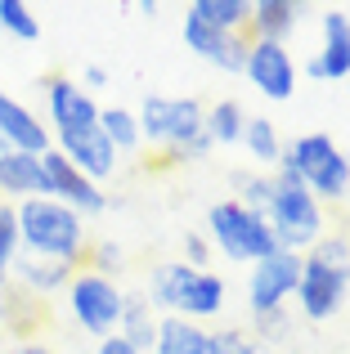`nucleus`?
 Returning <instances> with one entry per match:
<instances>
[{"label":"nucleus","instance_id":"39448f33","mask_svg":"<svg viewBox=\"0 0 350 354\" xmlns=\"http://www.w3.org/2000/svg\"><path fill=\"white\" fill-rule=\"evenodd\" d=\"M279 162L288 166V171L297 175L315 198L337 202V198L350 193V157L328 135H301L292 148H283Z\"/></svg>","mask_w":350,"mask_h":354},{"label":"nucleus","instance_id":"4be33fe9","mask_svg":"<svg viewBox=\"0 0 350 354\" xmlns=\"http://www.w3.org/2000/svg\"><path fill=\"white\" fill-rule=\"evenodd\" d=\"M189 14L202 18V23H211V27H220V32H238V27L252 18V5H247V0H193Z\"/></svg>","mask_w":350,"mask_h":354},{"label":"nucleus","instance_id":"6ab92c4d","mask_svg":"<svg viewBox=\"0 0 350 354\" xmlns=\"http://www.w3.org/2000/svg\"><path fill=\"white\" fill-rule=\"evenodd\" d=\"M117 337L122 341H131L135 350H153L158 346V314H153V305L149 301H140V296H126V305H122V323H117Z\"/></svg>","mask_w":350,"mask_h":354},{"label":"nucleus","instance_id":"5701e85b","mask_svg":"<svg viewBox=\"0 0 350 354\" xmlns=\"http://www.w3.org/2000/svg\"><path fill=\"white\" fill-rule=\"evenodd\" d=\"M243 144H247V153H252L261 166H279L283 144H279V130H274V121L247 117V121H243Z\"/></svg>","mask_w":350,"mask_h":354},{"label":"nucleus","instance_id":"f257e3e1","mask_svg":"<svg viewBox=\"0 0 350 354\" xmlns=\"http://www.w3.org/2000/svg\"><path fill=\"white\" fill-rule=\"evenodd\" d=\"M14 216H18V247H27V256L63 260V265L81 256L86 234H81V216L72 207L54 198H27Z\"/></svg>","mask_w":350,"mask_h":354},{"label":"nucleus","instance_id":"0eeeda50","mask_svg":"<svg viewBox=\"0 0 350 354\" xmlns=\"http://www.w3.org/2000/svg\"><path fill=\"white\" fill-rule=\"evenodd\" d=\"M68 296H72V314H77V323L86 332H95V337H108V332L122 323L126 296L117 292L113 278H99L95 269H90V274H77L68 283Z\"/></svg>","mask_w":350,"mask_h":354},{"label":"nucleus","instance_id":"4c0bfd02","mask_svg":"<svg viewBox=\"0 0 350 354\" xmlns=\"http://www.w3.org/2000/svg\"><path fill=\"white\" fill-rule=\"evenodd\" d=\"M0 314H5V292H0Z\"/></svg>","mask_w":350,"mask_h":354},{"label":"nucleus","instance_id":"7c9ffc66","mask_svg":"<svg viewBox=\"0 0 350 354\" xmlns=\"http://www.w3.org/2000/svg\"><path fill=\"white\" fill-rule=\"evenodd\" d=\"M117 269H122V247H117V242H99L95 247V274L108 278V274H117Z\"/></svg>","mask_w":350,"mask_h":354},{"label":"nucleus","instance_id":"c85d7f7f","mask_svg":"<svg viewBox=\"0 0 350 354\" xmlns=\"http://www.w3.org/2000/svg\"><path fill=\"white\" fill-rule=\"evenodd\" d=\"M270 193H274V180H247L243 175V207L247 211L265 216V211H270Z\"/></svg>","mask_w":350,"mask_h":354},{"label":"nucleus","instance_id":"72a5a7b5","mask_svg":"<svg viewBox=\"0 0 350 354\" xmlns=\"http://www.w3.org/2000/svg\"><path fill=\"white\" fill-rule=\"evenodd\" d=\"M86 86H108V72L90 63V68H86Z\"/></svg>","mask_w":350,"mask_h":354},{"label":"nucleus","instance_id":"473e14b6","mask_svg":"<svg viewBox=\"0 0 350 354\" xmlns=\"http://www.w3.org/2000/svg\"><path fill=\"white\" fill-rule=\"evenodd\" d=\"M99 354H140L131 346V341H122V337H104V346H99Z\"/></svg>","mask_w":350,"mask_h":354},{"label":"nucleus","instance_id":"ddd939ff","mask_svg":"<svg viewBox=\"0 0 350 354\" xmlns=\"http://www.w3.org/2000/svg\"><path fill=\"white\" fill-rule=\"evenodd\" d=\"M59 153L68 157L86 180H104V175L117 171V148L104 139V130H99V126L63 130V135H59Z\"/></svg>","mask_w":350,"mask_h":354},{"label":"nucleus","instance_id":"393cba45","mask_svg":"<svg viewBox=\"0 0 350 354\" xmlns=\"http://www.w3.org/2000/svg\"><path fill=\"white\" fill-rule=\"evenodd\" d=\"M99 130L113 148H140V117L126 108H99Z\"/></svg>","mask_w":350,"mask_h":354},{"label":"nucleus","instance_id":"cd10ccee","mask_svg":"<svg viewBox=\"0 0 350 354\" xmlns=\"http://www.w3.org/2000/svg\"><path fill=\"white\" fill-rule=\"evenodd\" d=\"M18 260V216L14 207H0V269Z\"/></svg>","mask_w":350,"mask_h":354},{"label":"nucleus","instance_id":"423d86ee","mask_svg":"<svg viewBox=\"0 0 350 354\" xmlns=\"http://www.w3.org/2000/svg\"><path fill=\"white\" fill-rule=\"evenodd\" d=\"M207 229H211V242L225 251L229 260H265L279 251L265 216L247 211L243 202H216L207 211Z\"/></svg>","mask_w":350,"mask_h":354},{"label":"nucleus","instance_id":"f8f14e48","mask_svg":"<svg viewBox=\"0 0 350 354\" xmlns=\"http://www.w3.org/2000/svg\"><path fill=\"white\" fill-rule=\"evenodd\" d=\"M184 45H189L198 59H207L211 68H225V72H243L247 63V45L238 41V32H220V27L202 23V18H184Z\"/></svg>","mask_w":350,"mask_h":354},{"label":"nucleus","instance_id":"7ed1b4c3","mask_svg":"<svg viewBox=\"0 0 350 354\" xmlns=\"http://www.w3.org/2000/svg\"><path fill=\"white\" fill-rule=\"evenodd\" d=\"M193 99H162L149 95L140 108V139L175 148V157H207L211 139H207V121Z\"/></svg>","mask_w":350,"mask_h":354},{"label":"nucleus","instance_id":"f3484780","mask_svg":"<svg viewBox=\"0 0 350 354\" xmlns=\"http://www.w3.org/2000/svg\"><path fill=\"white\" fill-rule=\"evenodd\" d=\"M247 23L256 27V41L283 45V36L301 23V9L292 5V0H261V5H252V18H247Z\"/></svg>","mask_w":350,"mask_h":354},{"label":"nucleus","instance_id":"2eb2a0df","mask_svg":"<svg viewBox=\"0 0 350 354\" xmlns=\"http://www.w3.org/2000/svg\"><path fill=\"white\" fill-rule=\"evenodd\" d=\"M45 104H50V121H54V135L63 130H86L99 126V104L68 77H54L50 90H45Z\"/></svg>","mask_w":350,"mask_h":354},{"label":"nucleus","instance_id":"20e7f679","mask_svg":"<svg viewBox=\"0 0 350 354\" xmlns=\"http://www.w3.org/2000/svg\"><path fill=\"white\" fill-rule=\"evenodd\" d=\"M153 305L171 310V319H211L225 305V283L193 265H162L153 274Z\"/></svg>","mask_w":350,"mask_h":354},{"label":"nucleus","instance_id":"9b49d317","mask_svg":"<svg viewBox=\"0 0 350 354\" xmlns=\"http://www.w3.org/2000/svg\"><path fill=\"white\" fill-rule=\"evenodd\" d=\"M346 287L350 278L333 274L328 265H319V260H301V283H297V301H301V314L315 323L333 319L337 310H342L346 301Z\"/></svg>","mask_w":350,"mask_h":354},{"label":"nucleus","instance_id":"f03ea898","mask_svg":"<svg viewBox=\"0 0 350 354\" xmlns=\"http://www.w3.org/2000/svg\"><path fill=\"white\" fill-rule=\"evenodd\" d=\"M265 225H270L279 251H292V256H301L306 247H315V242L324 238V211H319V198L283 162H279V175H274Z\"/></svg>","mask_w":350,"mask_h":354},{"label":"nucleus","instance_id":"1a4fd4ad","mask_svg":"<svg viewBox=\"0 0 350 354\" xmlns=\"http://www.w3.org/2000/svg\"><path fill=\"white\" fill-rule=\"evenodd\" d=\"M41 193L54 198V202H63V207H72L77 216H95V211H104V202H108L104 193H99V184L86 180L59 148L41 153Z\"/></svg>","mask_w":350,"mask_h":354},{"label":"nucleus","instance_id":"4468645a","mask_svg":"<svg viewBox=\"0 0 350 354\" xmlns=\"http://www.w3.org/2000/svg\"><path fill=\"white\" fill-rule=\"evenodd\" d=\"M306 77H315V81H346L350 77V18L342 9L324 14V50L306 63Z\"/></svg>","mask_w":350,"mask_h":354},{"label":"nucleus","instance_id":"bb28decb","mask_svg":"<svg viewBox=\"0 0 350 354\" xmlns=\"http://www.w3.org/2000/svg\"><path fill=\"white\" fill-rule=\"evenodd\" d=\"M310 260H319V265H328L333 274L350 278V238H319L315 251H310Z\"/></svg>","mask_w":350,"mask_h":354},{"label":"nucleus","instance_id":"e433bc0d","mask_svg":"<svg viewBox=\"0 0 350 354\" xmlns=\"http://www.w3.org/2000/svg\"><path fill=\"white\" fill-rule=\"evenodd\" d=\"M0 292H5V269H0Z\"/></svg>","mask_w":350,"mask_h":354},{"label":"nucleus","instance_id":"dca6fc26","mask_svg":"<svg viewBox=\"0 0 350 354\" xmlns=\"http://www.w3.org/2000/svg\"><path fill=\"white\" fill-rule=\"evenodd\" d=\"M0 139H5L14 153H32V157L50 153V130L32 117V108L9 99L5 90H0Z\"/></svg>","mask_w":350,"mask_h":354},{"label":"nucleus","instance_id":"58836bf2","mask_svg":"<svg viewBox=\"0 0 350 354\" xmlns=\"http://www.w3.org/2000/svg\"><path fill=\"white\" fill-rule=\"evenodd\" d=\"M346 18H350V14H346Z\"/></svg>","mask_w":350,"mask_h":354},{"label":"nucleus","instance_id":"412c9836","mask_svg":"<svg viewBox=\"0 0 350 354\" xmlns=\"http://www.w3.org/2000/svg\"><path fill=\"white\" fill-rule=\"evenodd\" d=\"M14 265H18V278H23L36 296H50V292H59L63 283H72V265H63V260L23 256V260H14Z\"/></svg>","mask_w":350,"mask_h":354},{"label":"nucleus","instance_id":"c756f323","mask_svg":"<svg viewBox=\"0 0 350 354\" xmlns=\"http://www.w3.org/2000/svg\"><path fill=\"white\" fill-rule=\"evenodd\" d=\"M207 354H261L243 332H211V350Z\"/></svg>","mask_w":350,"mask_h":354},{"label":"nucleus","instance_id":"f704fd0d","mask_svg":"<svg viewBox=\"0 0 350 354\" xmlns=\"http://www.w3.org/2000/svg\"><path fill=\"white\" fill-rule=\"evenodd\" d=\"M14 354H50V350H45V346H36V341H27V346H18Z\"/></svg>","mask_w":350,"mask_h":354},{"label":"nucleus","instance_id":"b1692460","mask_svg":"<svg viewBox=\"0 0 350 354\" xmlns=\"http://www.w3.org/2000/svg\"><path fill=\"white\" fill-rule=\"evenodd\" d=\"M202 121H207V139H211V144H225L229 148V144L243 139V121L247 117H243V108H238L234 99H225V104H216Z\"/></svg>","mask_w":350,"mask_h":354},{"label":"nucleus","instance_id":"9d476101","mask_svg":"<svg viewBox=\"0 0 350 354\" xmlns=\"http://www.w3.org/2000/svg\"><path fill=\"white\" fill-rule=\"evenodd\" d=\"M243 72L252 77V86L261 90L265 99H292V90H297V63H292V54L283 50V45H274V41L247 45Z\"/></svg>","mask_w":350,"mask_h":354},{"label":"nucleus","instance_id":"2f4dec72","mask_svg":"<svg viewBox=\"0 0 350 354\" xmlns=\"http://www.w3.org/2000/svg\"><path fill=\"white\" fill-rule=\"evenodd\" d=\"M184 251H189V260H193V269H198V265H207V238H198V234H189V238H184Z\"/></svg>","mask_w":350,"mask_h":354},{"label":"nucleus","instance_id":"6e6552de","mask_svg":"<svg viewBox=\"0 0 350 354\" xmlns=\"http://www.w3.org/2000/svg\"><path fill=\"white\" fill-rule=\"evenodd\" d=\"M297 283H301V256H292V251H274V256L256 260L252 278H247V301H252V314H256V319L279 314V305L297 292Z\"/></svg>","mask_w":350,"mask_h":354},{"label":"nucleus","instance_id":"c9c22d12","mask_svg":"<svg viewBox=\"0 0 350 354\" xmlns=\"http://www.w3.org/2000/svg\"><path fill=\"white\" fill-rule=\"evenodd\" d=\"M9 153H14V148H9V144H5V139H0V162H5V157H9Z\"/></svg>","mask_w":350,"mask_h":354},{"label":"nucleus","instance_id":"aec40b11","mask_svg":"<svg viewBox=\"0 0 350 354\" xmlns=\"http://www.w3.org/2000/svg\"><path fill=\"white\" fill-rule=\"evenodd\" d=\"M0 193H14V198H36L41 193V157L32 153H9L0 162Z\"/></svg>","mask_w":350,"mask_h":354},{"label":"nucleus","instance_id":"a211bd4d","mask_svg":"<svg viewBox=\"0 0 350 354\" xmlns=\"http://www.w3.org/2000/svg\"><path fill=\"white\" fill-rule=\"evenodd\" d=\"M211 350V332H202L189 319H162L158 323V346L153 354H207Z\"/></svg>","mask_w":350,"mask_h":354},{"label":"nucleus","instance_id":"a878e982","mask_svg":"<svg viewBox=\"0 0 350 354\" xmlns=\"http://www.w3.org/2000/svg\"><path fill=\"white\" fill-rule=\"evenodd\" d=\"M0 27L9 36H18V41H36L41 36V23H36V14L23 0H0Z\"/></svg>","mask_w":350,"mask_h":354}]
</instances>
